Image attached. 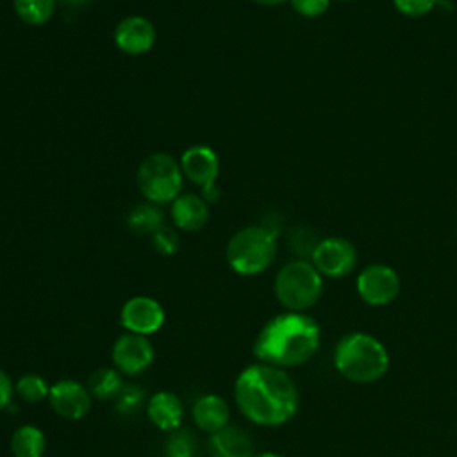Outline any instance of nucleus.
<instances>
[{
  "instance_id": "1",
  "label": "nucleus",
  "mask_w": 457,
  "mask_h": 457,
  "mask_svg": "<svg viewBox=\"0 0 457 457\" xmlns=\"http://www.w3.org/2000/svg\"><path fill=\"white\" fill-rule=\"evenodd\" d=\"M234 402L248 421L278 427L295 418L300 395L286 370L257 361L239 371L234 382Z\"/></svg>"
},
{
  "instance_id": "26",
  "label": "nucleus",
  "mask_w": 457,
  "mask_h": 457,
  "mask_svg": "<svg viewBox=\"0 0 457 457\" xmlns=\"http://www.w3.org/2000/svg\"><path fill=\"white\" fill-rule=\"evenodd\" d=\"M437 0H393V5L396 7L398 12L411 16V18H420L428 14Z\"/></svg>"
},
{
  "instance_id": "31",
  "label": "nucleus",
  "mask_w": 457,
  "mask_h": 457,
  "mask_svg": "<svg viewBox=\"0 0 457 457\" xmlns=\"http://www.w3.org/2000/svg\"><path fill=\"white\" fill-rule=\"evenodd\" d=\"M255 457H282L277 452H262V453H255Z\"/></svg>"
},
{
  "instance_id": "9",
  "label": "nucleus",
  "mask_w": 457,
  "mask_h": 457,
  "mask_svg": "<svg viewBox=\"0 0 457 457\" xmlns=\"http://www.w3.org/2000/svg\"><path fill=\"white\" fill-rule=\"evenodd\" d=\"M46 402L59 418L79 421L89 414L93 396L86 384H80L73 378H61L50 386Z\"/></svg>"
},
{
  "instance_id": "29",
  "label": "nucleus",
  "mask_w": 457,
  "mask_h": 457,
  "mask_svg": "<svg viewBox=\"0 0 457 457\" xmlns=\"http://www.w3.org/2000/svg\"><path fill=\"white\" fill-rule=\"evenodd\" d=\"M61 2H64L70 7H80V5H86L89 0H61Z\"/></svg>"
},
{
  "instance_id": "18",
  "label": "nucleus",
  "mask_w": 457,
  "mask_h": 457,
  "mask_svg": "<svg viewBox=\"0 0 457 457\" xmlns=\"http://www.w3.org/2000/svg\"><path fill=\"white\" fill-rule=\"evenodd\" d=\"M14 457H43L46 452V437L36 425H20L9 441Z\"/></svg>"
},
{
  "instance_id": "8",
  "label": "nucleus",
  "mask_w": 457,
  "mask_h": 457,
  "mask_svg": "<svg viewBox=\"0 0 457 457\" xmlns=\"http://www.w3.org/2000/svg\"><path fill=\"white\" fill-rule=\"evenodd\" d=\"M311 262L321 273V277L341 278L355 270L357 250L345 237H325L314 246Z\"/></svg>"
},
{
  "instance_id": "28",
  "label": "nucleus",
  "mask_w": 457,
  "mask_h": 457,
  "mask_svg": "<svg viewBox=\"0 0 457 457\" xmlns=\"http://www.w3.org/2000/svg\"><path fill=\"white\" fill-rule=\"evenodd\" d=\"M12 396H14V382L0 368V411L9 407V403L12 402Z\"/></svg>"
},
{
  "instance_id": "12",
  "label": "nucleus",
  "mask_w": 457,
  "mask_h": 457,
  "mask_svg": "<svg viewBox=\"0 0 457 457\" xmlns=\"http://www.w3.org/2000/svg\"><path fill=\"white\" fill-rule=\"evenodd\" d=\"M155 41L154 25L143 16H129L116 25L114 43L116 46L129 55L146 54Z\"/></svg>"
},
{
  "instance_id": "25",
  "label": "nucleus",
  "mask_w": 457,
  "mask_h": 457,
  "mask_svg": "<svg viewBox=\"0 0 457 457\" xmlns=\"http://www.w3.org/2000/svg\"><path fill=\"white\" fill-rule=\"evenodd\" d=\"M152 245L161 255H173L179 250V236L170 227H161L152 234Z\"/></svg>"
},
{
  "instance_id": "19",
  "label": "nucleus",
  "mask_w": 457,
  "mask_h": 457,
  "mask_svg": "<svg viewBox=\"0 0 457 457\" xmlns=\"http://www.w3.org/2000/svg\"><path fill=\"white\" fill-rule=\"evenodd\" d=\"M95 400H114L123 389V375L114 366H102L95 370L86 382Z\"/></svg>"
},
{
  "instance_id": "14",
  "label": "nucleus",
  "mask_w": 457,
  "mask_h": 457,
  "mask_svg": "<svg viewBox=\"0 0 457 457\" xmlns=\"http://www.w3.org/2000/svg\"><path fill=\"white\" fill-rule=\"evenodd\" d=\"M146 416L155 428L162 432H173L180 428L184 420V405L175 393L157 391L148 398Z\"/></svg>"
},
{
  "instance_id": "13",
  "label": "nucleus",
  "mask_w": 457,
  "mask_h": 457,
  "mask_svg": "<svg viewBox=\"0 0 457 457\" xmlns=\"http://www.w3.org/2000/svg\"><path fill=\"white\" fill-rule=\"evenodd\" d=\"M180 170L182 175H186L193 184L207 189L216 184V177L220 171L218 155L209 146H191L180 157Z\"/></svg>"
},
{
  "instance_id": "3",
  "label": "nucleus",
  "mask_w": 457,
  "mask_h": 457,
  "mask_svg": "<svg viewBox=\"0 0 457 457\" xmlns=\"http://www.w3.org/2000/svg\"><path fill=\"white\" fill-rule=\"evenodd\" d=\"M336 371L353 384H373L389 370V352L380 339L368 332L341 336L332 353Z\"/></svg>"
},
{
  "instance_id": "5",
  "label": "nucleus",
  "mask_w": 457,
  "mask_h": 457,
  "mask_svg": "<svg viewBox=\"0 0 457 457\" xmlns=\"http://www.w3.org/2000/svg\"><path fill=\"white\" fill-rule=\"evenodd\" d=\"M277 253L275 232L266 227H245L227 243V262L239 275H259Z\"/></svg>"
},
{
  "instance_id": "16",
  "label": "nucleus",
  "mask_w": 457,
  "mask_h": 457,
  "mask_svg": "<svg viewBox=\"0 0 457 457\" xmlns=\"http://www.w3.org/2000/svg\"><path fill=\"white\" fill-rule=\"evenodd\" d=\"M209 448L212 457H255L252 437L230 423L211 434Z\"/></svg>"
},
{
  "instance_id": "2",
  "label": "nucleus",
  "mask_w": 457,
  "mask_h": 457,
  "mask_svg": "<svg viewBox=\"0 0 457 457\" xmlns=\"http://www.w3.org/2000/svg\"><path fill=\"white\" fill-rule=\"evenodd\" d=\"M320 343L321 328L312 316L284 311L261 327L252 353L259 362L287 370L307 362L318 352Z\"/></svg>"
},
{
  "instance_id": "7",
  "label": "nucleus",
  "mask_w": 457,
  "mask_h": 457,
  "mask_svg": "<svg viewBox=\"0 0 457 457\" xmlns=\"http://www.w3.org/2000/svg\"><path fill=\"white\" fill-rule=\"evenodd\" d=\"M400 277L387 264H370L359 271L355 289L359 298L371 307H384L400 295Z\"/></svg>"
},
{
  "instance_id": "32",
  "label": "nucleus",
  "mask_w": 457,
  "mask_h": 457,
  "mask_svg": "<svg viewBox=\"0 0 457 457\" xmlns=\"http://www.w3.org/2000/svg\"><path fill=\"white\" fill-rule=\"evenodd\" d=\"M341 2H352V0H341Z\"/></svg>"
},
{
  "instance_id": "4",
  "label": "nucleus",
  "mask_w": 457,
  "mask_h": 457,
  "mask_svg": "<svg viewBox=\"0 0 457 457\" xmlns=\"http://www.w3.org/2000/svg\"><path fill=\"white\" fill-rule=\"evenodd\" d=\"M273 293L286 311L305 312L323 293V277L312 262L298 259L282 266L273 282Z\"/></svg>"
},
{
  "instance_id": "20",
  "label": "nucleus",
  "mask_w": 457,
  "mask_h": 457,
  "mask_svg": "<svg viewBox=\"0 0 457 457\" xmlns=\"http://www.w3.org/2000/svg\"><path fill=\"white\" fill-rule=\"evenodd\" d=\"M127 225L134 234L145 236V234H154L157 228L162 227V212L161 209L148 202V204H139L130 209L127 216Z\"/></svg>"
},
{
  "instance_id": "15",
  "label": "nucleus",
  "mask_w": 457,
  "mask_h": 457,
  "mask_svg": "<svg viewBox=\"0 0 457 457\" xmlns=\"http://www.w3.org/2000/svg\"><path fill=\"white\" fill-rule=\"evenodd\" d=\"M191 414L196 428L207 434H214L221 430L223 427L228 425V420H230L228 403L225 402L223 396L214 393H207L196 398V402L193 403Z\"/></svg>"
},
{
  "instance_id": "10",
  "label": "nucleus",
  "mask_w": 457,
  "mask_h": 457,
  "mask_svg": "<svg viewBox=\"0 0 457 457\" xmlns=\"http://www.w3.org/2000/svg\"><path fill=\"white\" fill-rule=\"evenodd\" d=\"M154 355L155 352L148 337L132 332H125L120 337H116L111 350L114 368L121 375L129 377L141 375L143 371H146L154 362Z\"/></svg>"
},
{
  "instance_id": "22",
  "label": "nucleus",
  "mask_w": 457,
  "mask_h": 457,
  "mask_svg": "<svg viewBox=\"0 0 457 457\" xmlns=\"http://www.w3.org/2000/svg\"><path fill=\"white\" fill-rule=\"evenodd\" d=\"M14 11L27 25L46 23L55 9V0H14Z\"/></svg>"
},
{
  "instance_id": "23",
  "label": "nucleus",
  "mask_w": 457,
  "mask_h": 457,
  "mask_svg": "<svg viewBox=\"0 0 457 457\" xmlns=\"http://www.w3.org/2000/svg\"><path fill=\"white\" fill-rule=\"evenodd\" d=\"M166 457H193L196 452V439L186 428H177L170 432L166 446Z\"/></svg>"
},
{
  "instance_id": "6",
  "label": "nucleus",
  "mask_w": 457,
  "mask_h": 457,
  "mask_svg": "<svg viewBox=\"0 0 457 457\" xmlns=\"http://www.w3.org/2000/svg\"><path fill=\"white\" fill-rule=\"evenodd\" d=\"M136 184L141 195L152 204L173 202L182 187L180 164L168 154H150L137 168Z\"/></svg>"
},
{
  "instance_id": "21",
  "label": "nucleus",
  "mask_w": 457,
  "mask_h": 457,
  "mask_svg": "<svg viewBox=\"0 0 457 457\" xmlns=\"http://www.w3.org/2000/svg\"><path fill=\"white\" fill-rule=\"evenodd\" d=\"M14 395L25 403H39L48 400L50 384L37 373H23L14 382Z\"/></svg>"
},
{
  "instance_id": "24",
  "label": "nucleus",
  "mask_w": 457,
  "mask_h": 457,
  "mask_svg": "<svg viewBox=\"0 0 457 457\" xmlns=\"http://www.w3.org/2000/svg\"><path fill=\"white\" fill-rule=\"evenodd\" d=\"M143 400H145V393L141 387H137L134 384H125L123 389L120 391V395L114 398L116 411L120 414H132L134 411H137L141 407Z\"/></svg>"
},
{
  "instance_id": "11",
  "label": "nucleus",
  "mask_w": 457,
  "mask_h": 457,
  "mask_svg": "<svg viewBox=\"0 0 457 457\" xmlns=\"http://www.w3.org/2000/svg\"><path fill=\"white\" fill-rule=\"evenodd\" d=\"M164 309L162 305L145 295H137L129 298L120 311V323L127 332L150 336L155 334L164 325Z\"/></svg>"
},
{
  "instance_id": "27",
  "label": "nucleus",
  "mask_w": 457,
  "mask_h": 457,
  "mask_svg": "<svg viewBox=\"0 0 457 457\" xmlns=\"http://www.w3.org/2000/svg\"><path fill=\"white\" fill-rule=\"evenodd\" d=\"M328 4L330 0H291L293 9L305 18L321 16L328 9Z\"/></svg>"
},
{
  "instance_id": "30",
  "label": "nucleus",
  "mask_w": 457,
  "mask_h": 457,
  "mask_svg": "<svg viewBox=\"0 0 457 457\" xmlns=\"http://www.w3.org/2000/svg\"><path fill=\"white\" fill-rule=\"evenodd\" d=\"M252 2H255L259 5H277V4H280L284 0H252Z\"/></svg>"
},
{
  "instance_id": "17",
  "label": "nucleus",
  "mask_w": 457,
  "mask_h": 457,
  "mask_svg": "<svg viewBox=\"0 0 457 457\" xmlns=\"http://www.w3.org/2000/svg\"><path fill=\"white\" fill-rule=\"evenodd\" d=\"M209 218L207 202L198 195H179L171 204V220L180 230H200Z\"/></svg>"
}]
</instances>
